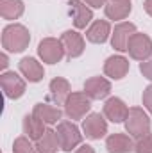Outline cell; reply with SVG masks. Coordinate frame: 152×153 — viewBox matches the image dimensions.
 Returning <instances> with one entry per match:
<instances>
[{
    "mask_svg": "<svg viewBox=\"0 0 152 153\" xmlns=\"http://www.w3.org/2000/svg\"><path fill=\"white\" fill-rule=\"evenodd\" d=\"M106 148L109 153H131L134 152V143L125 134H113L108 137Z\"/></svg>",
    "mask_w": 152,
    "mask_h": 153,
    "instance_id": "9a60e30c",
    "label": "cell"
},
{
    "mask_svg": "<svg viewBox=\"0 0 152 153\" xmlns=\"http://www.w3.org/2000/svg\"><path fill=\"white\" fill-rule=\"evenodd\" d=\"M127 114H129V109L127 105L123 103V100L120 98H109L106 103H104V116L113 121V123H125L127 119Z\"/></svg>",
    "mask_w": 152,
    "mask_h": 153,
    "instance_id": "4fadbf2b",
    "label": "cell"
},
{
    "mask_svg": "<svg viewBox=\"0 0 152 153\" xmlns=\"http://www.w3.org/2000/svg\"><path fill=\"white\" fill-rule=\"evenodd\" d=\"M20 71L29 82H39L43 78V75H45L43 66L32 57H23L20 61Z\"/></svg>",
    "mask_w": 152,
    "mask_h": 153,
    "instance_id": "d6986e66",
    "label": "cell"
},
{
    "mask_svg": "<svg viewBox=\"0 0 152 153\" xmlns=\"http://www.w3.org/2000/svg\"><path fill=\"white\" fill-rule=\"evenodd\" d=\"M125 130L134 139H141V137L149 135L150 134V119H149L147 112L140 107H131L127 119H125Z\"/></svg>",
    "mask_w": 152,
    "mask_h": 153,
    "instance_id": "7a4b0ae2",
    "label": "cell"
},
{
    "mask_svg": "<svg viewBox=\"0 0 152 153\" xmlns=\"http://www.w3.org/2000/svg\"><path fill=\"white\" fill-rule=\"evenodd\" d=\"M68 5H70V14L74 18L75 29H86V25L93 20V13L86 5V2H82V0H70Z\"/></svg>",
    "mask_w": 152,
    "mask_h": 153,
    "instance_id": "7c38bea8",
    "label": "cell"
},
{
    "mask_svg": "<svg viewBox=\"0 0 152 153\" xmlns=\"http://www.w3.org/2000/svg\"><path fill=\"white\" fill-rule=\"evenodd\" d=\"M140 71L143 73L145 78L152 80V57L150 59H147V61H143V62L140 64Z\"/></svg>",
    "mask_w": 152,
    "mask_h": 153,
    "instance_id": "4316f807",
    "label": "cell"
},
{
    "mask_svg": "<svg viewBox=\"0 0 152 153\" xmlns=\"http://www.w3.org/2000/svg\"><path fill=\"white\" fill-rule=\"evenodd\" d=\"M61 43L65 46L66 57H70V59H75L79 55H82V52H84V38L75 30L63 32L61 34Z\"/></svg>",
    "mask_w": 152,
    "mask_h": 153,
    "instance_id": "8fae6325",
    "label": "cell"
},
{
    "mask_svg": "<svg viewBox=\"0 0 152 153\" xmlns=\"http://www.w3.org/2000/svg\"><path fill=\"white\" fill-rule=\"evenodd\" d=\"M0 85H2V89L5 93V96L11 98V100H18L25 93V82L22 80V76H18L14 71L2 73L0 75Z\"/></svg>",
    "mask_w": 152,
    "mask_h": 153,
    "instance_id": "52a82bcc",
    "label": "cell"
},
{
    "mask_svg": "<svg viewBox=\"0 0 152 153\" xmlns=\"http://www.w3.org/2000/svg\"><path fill=\"white\" fill-rule=\"evenodd\" d=\"M82 130H84L88 139L97 141V139H100L108 134V123L99 112H91L82 121Z\"/></svg>",
    "mask_w": 152,
    "mask_h": 153,
    "instance_id": "ba28073f",
    "label": "cell"
},
{
    "mask_svg": "<svg viewBox=\"0 0 152 153\" xmlns=\"http://www.w3.org/2000/svg\"><path fill=\"white\" fill-rule=\"evenodd\" d=\"M127 52L129 55L134 59V61H147L152 57V39L147 34H141V32H136L132 34V38L129 39V45H127Z\"/></svg>",
    "mask_w": 152,
    "mask_h": 153,
    "instance_id": "5b68a950",
    "label": "cell"
},
{
    "mask_svg": "<svg viewBox=\"0 0 152 153\" xmlns=\"http://www.w3.org/2000/svg\"><path fill=\"white\" fill-rule=\"evenodd\" d=\"M72 94L70 91V82L63 76H56L52 82H50V98L56 102V103H63L68 100V96Z\"/></svg>",
    "mask_w": 152,
    "mask_h": 153,
    "instance_id": "ffe728a7",
    "label": "cell"
},
{
    "mask_svg": "<svg viewBox=\"0 0 152 153\" xmlns=\"http://www.w3.org/2000/svg\"><path fill=\"white\" fill-rule=\"evenodd\" d=\"M45 130H47V128H45V123L39 121L34 114L23 117V132H25V135H27L29 139L38 141L39 137L45 134Z\"/></svg>",
    "mask_w": 152,
    "mask_h": 153,
    "instance_id": "603a6c76",
    "label": "cell"
},
{
    "mask_svg": "<svg viewBox=\"0 0 152 153\" xmlns=\"http://www.w3.org/2000/svg\"><path fill=\"white\" fill-rule=\"evenodd\" d=\"M91 98L86 93H72L65 102V114L70 119H82L91 109Z\"/></svg>",
    "mask_w": 152,
    "mask_h": 153,
    "instance_id": "277c9868",
    "label": "cell"
},
{
    "mask_svg": "<svg viewBox=\"0 0 152 153\" xmlns=\"http://www.w3.org/2000/svg\"><path fill=\"white\" fill-rule=\"evenodd\" d=\"M75 153H95V150L91 148V146H88V144H84V146H81V148H77Z\"/></svg>",
    "mask_w": 152,
    "mask_h": 153,
    "instance_id": "83f0119b",
    "label": "cell"
},
{
    "mask_svg": "<svg viewBox=\"0 0 152 153\" xmlns=\"http://www.w3.org/2000/svg\"><path fill=\"white\" fill-rule=\"evenodd\" d=\"M84 93L91 100H102L111 93V82L104 76H91L84 82Z\"/></svg>",
    "mask_w": 152,
    "mask_h": 153,
    "instance_id": "30bf717a",
    "label": "cell"
},
{
    "mask_svg": "<svg viewBox=\"0 0 152 153\" xmlns=\"http://www.w3.org/2000/svg\"><path fill=\"white\" fill-rule=\"evenodd\" d=\"M7 64H9L7 53H2V55H0V68H2V70H5V68H7Z\"/></svg>",
    "mask_w": 152,
    "mask_h": 153,
    "instance_id": "f1b7e54d",
    "label": "cell"
},
{
    "mask_svg": "<svg viewBox=\"0 0 152 153\" xmlns=\"http://www.w3.org/2000/svg\"><path fill=\"white\" fill-rule=\"evenodd\" d=\"M129 71V61L122 55H111L106 62H104V73L113 78V80H120L127 75Z\"/></svg>",
    "mask_w": 152,
    "mask_h": 153,
    "instance_id": "5bb4252c",
    "label": "cell"
},
{
    "mask_svg": "<svg viewBox=\"0 0 152 153\" xmlns=\"http://www.w3.org/2000/svg\"><path fill=\"white\" fill-rule=\"evenodd\" d=\"M132 34H136V25L131 22H122L114 27L113 34H111V45L114 50L118 52H127V45L129 39L132 38Z\"/></svg>",
    "mask_w": 152,
    "mask_h": 153,
    "instance_id": "9c48e42d",
    "label": "cell"
},
{
    "mask_svg": "<svg viewBox=\"0 0 152 153\" xmlns=\"http://www.w3.org/2000/svg\"><path fill=\"white\" fill-rule=\"evenodd\" d=\"M38 53L41 57V61L47 62V64H56V62H59L66 55L61 39H54V38L43 39L38 45Z\"/></svg>",
    "mask_w": 152,
    "mask_h": 153,
    "instance_id": "8992f818",
    "label": "cell"
},
{
    "mask_svg": "<svg viewBox=\"0 0 152 153\" xmlns=\"http://www.w3.org/2000/svg\"><path fill=\"white\" fill-rule=\"evenodd\" d=\"M109 34H111V25H109L106 20H95V22L91 23V27L86 30L88 41L97 43V45L106 43L108 38H109Z\"/></svg>",
    "mask_w": 152,
    "mask_h": 153,
    "instance_id": "e0dca14e",
    "label": "cell"
},
{
    "mask_svg": "<svg viewBox=\"0 0 152 153\" xmlns=\"http://www.w3.org/2000/svg\"><path fill=\"white\" fill-rule=\"evenodd\" d=\"M143 7H145V11H147V14H150V16H152V0H145V4H143Z\"/></svg>",
    "mask_w": 152,
    "mask_h": 153,
    "instance_id": "f546056e",
    "label": "cell"
},
{
    "mask_svg": "<svg viewBox=\"0 0 152 153\" xmlns=\"http://www.w3.org/2000/svg\"><path fill=\"white\" fill-rule=\"evenodd\" d=\"M32 114L38 117L39 121H43L45 125H56L59 119H61V109L54 107V105H48V103H36L34 105V111Z\"/></svg>",
    "mask_w": 152,
    "mask_h": 153,
    "instance_id": "ac0fdd59",
    "label": "cell"
},
{
    "mask_svg": "<svg viewBox=\"0 0 152 153\" xmlns=\"http://www.w3.org/2000/svg\"><path fill=\"white\" fill-rule=\"evenodd\" d=\"M141 100H143V105H145V109H147V111L152 114V84L149 85V87H145Z\"/></svg>",
    "mask_w": 152,
    "mask_h": 153,
    "instance_id": "484cf974",
    "label": "cell"
},
{
    "mask_svg": "<svg viewBox=\"0 0 152 153\" xmlns=\"http://www.w3.org/2000/svg\"><path fill=\"white\" fill-rule=\"evenodd\" d=\"M29 43H31V34L20 23H11L2 30V46L7 52L13 53L23 52L29 46Z\"/></svg>",
    "mask_w": 152,
    "mask_h": 153,
    "instance_id": "6da1fadb",
    "label": "cell"
},
{
    "mask_svg": "<svg viewBox=\"0 0 152 153\" xmlns=\"http://www.w3.org/2000/svg\"><path fill=\"white\" fill-rule=\"evenodd\" d=\"M36 148H38V153H56L61 148L59 139H57V132L47 128L45 134L36 141Z\"/></svg>",
    "mask_w": 152,
    "mask_h": 153,
    "instance_id": "44dd1931",
    "label": "cell"
},
{
    "mask_svg": "<svg viewBox=\"0 0 152 153\" xmlns=\"http://www.w3.org/2000/svg\"><path fill=\"white\" fill-rule=\"evenodd\" d=\"M131 9V0H108V4L104 5V13L109 20H125Z\"/></svg>",
    "mask_w": 152,
    "mask_h": 153,
    "instance_id": "2e32d148",
    "label": "cell"
},
{
    "mask_svg": "<svg viewBox=\"0 0 152 153\" xmlns=\"http://www.w3.org/2000/svg\"><path fill=\"white\" fill-rule=\"evenodd\" d=\"M13 153H38V148L32 146L29 137H18V139H14Z\"/></svg>",
    "mask_w": 152,
    "mask_h": 153,
    "instance_id": "cb8c5ba5",
    "label": "cell"
},
{
    "mask_svg": "<svg viewBox=\"0 0 152 153\" xmlns=\"http://www.w3.org/2000/svg\"><path fill=\"white\" fill-rule=\"evenodd\" d=\"M134 152L136 153H152V134L141 137L136 141L134 144Z\"/></svg>",
    "mask_w": 152,
    "mask_h": 153,
    "instance_id": "d4e9b609",
    "label": "cell"
},
{
    "mask_svg": "<svg viewBox=\"0 0 152 153\" xmlns=\"http://www.w3.org/2000/svg\"><path fill=\"white\" fill-rule=\"evenodd\" d=\"M22 0H0V16L4 20H18L23 14Z\"/></svg>",
    "mask_w": 152,
    "mask_h": 153,
    "instance_id": "7402d4cb",
    "label": "cell"
},
{
    "mask_svg": "<svg viewBox=\"0 0 152 153\" xmlns=\"http://www.w3.org/2000/svg\"><path fill=\"white\" fill-rule=\"evenodd\" d=\"M56 132H57V139H59L61 150H65V152H72L82 141V134L79 132V128L72 121H61L57 125Z\"/></svg>",
    "mask_w": 152,
    "mask_h": 153,
    "instance_id": "3957f363",
    "label": "cell"
}]
</instances>
